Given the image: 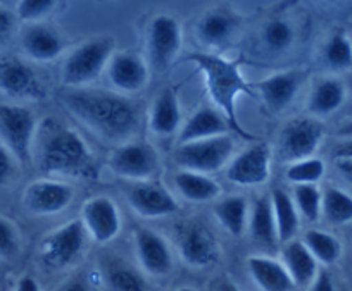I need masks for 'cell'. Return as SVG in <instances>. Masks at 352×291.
Here are the masks:
<instances>
[{
    "instance_id": "18",
    "label": "cell",
    "mask_w": 352,
    "mask_h": 291,
    "mask_svg": "<svg viewBox=\"0 0 352 291\" xmlns=\"http://www.w3.org/2000/svg\"><path fill=\"white\" fill-rule=\"evenodd\" d=\"M307 80L306 69H287L273 73L252 83L256 99H261L263 106L272 114H280L296 100L297 93Z\"/></svg>"
},
{
    "instance_id": "26",
    "label": "cell",
    "mask_w": 352,
    "mask_h": 291,
    "mask_svg": "<svg viewBox=\"0 0 352 291\" xmlns=\"http://www.w3.org/2000/svg\"><path fill=\"white\" fill-rule=\"evenodd\" d=\"M247 233L250 242L259 248L272 252L278 245L275 218H273L272 197L261 195L254 198L249 209V221H247Z\"/></svg>"
},
{
    "instance_id": "51",
    "label": "cell",
    "mask_w": 352,
    "mask_h": 291,
    "mask_svg": "<svg viewBox=\"0 0 352 291\" xmlns=\"http://www.w3.org/2000/svg\"><path fill=\"white\" fill-rule=\"evenodd\" d=\"M0 291H8V290H0Z\"/></svg>"
},
{
    "instance_id": "23",
    "label": "cell",
    "mask_w": 352,
    "mask_h": 291,
    "mask_svg": "<svg viewBox=\"0 0 352 291\" xmlns=\"http://www.w3.org/2000/svg\"><path fill=\"white\" fill-rule=\"evenodd\" d=\"M184 116H182V104L178 99V91L168 86L155 95L148 110V130L152 135L161 138L178 135Z\"/></svg>"
},
{
    "instance_id": "19",
    "label": "cell",
    "mask_w": 352,
    "mask_h": 291,
    "mask_svg": "<svg viewBox=\"0 0 352 291\" xmlns=\"http://www.w3.org/2000/svg\"><path fill=\"white\" fill-rule=\"evenodd\" d=\"M349 95L347 83L337 74L316 78L307 93L306 114L320 121L330 119L347 104Z\"/></svg>"
},
{
    "instance_id": "29",
    "label": "cell",
    "mask_w": 352,
    "mask_h": 291,
    "mask_svg": "<svg viewBox=\"0 0 352 291\" xmlns=\"http://www.w3.org/2000/svg\"><path fill=\"white\" fill-rule=\"evenodd\" d=\"M321 219L333 228L352 224V191L328 183L321 188Z\"/></svg>"
},
{
    "instance_id": "32",
    "label": "cell",
    "mask_w": 352,
    "mask_h": 291,
    "mask_svg": "<svg viewBox=\"0 0 352 291\" xmlns=\"http://www.w3.org/2000/svg\"><path fill=\"white\" fill-rule=\"evenodd\" d=\"M102 276L111 291H147L145 274L123 259H107Z\"/></svg>"
},
{
    "instance_id": "35",
    "label": "cell",
    "mask_w": 352,
    "mask_h": 291,
    "mask_svg": "<svg viewBox=\"0 0 352 291\" xmlns=\"http://www.w3.org/2000/svg\"><path fill=\"white\" fill-rule=\"evenodd\" d=\"M261 40L270 54H283L296 42V28L289 19L272 18L261 30Z\"/></svg>"
},
{
    "instance_id": "10",
    "label": "cell",
    "mask_w": 352,
    "mask_h": 291,
    "mask_svg": "<svg viewBox=\"0 0 352 291\" xmlns=\"http://www.w3.org/2000/svg\"><path fill=\"white\" fill-rule=\"evenodd\" d=\"M38 119L32 109L19 104H0V143L19 164L33 162Z\"/></svg>"
},
{
    "instance_id": "7",
    "label": "cell",
    "mask_w": 352,
    "mask_h": 291,
    "mask_svg": "<svg viewBox=\"0 0 352 291\" xmlns=\"http://www.w3.org/2000/svg\"><path fill=\"white\" fill-rule=\"evenodd\" d=\"M327 123L307 114L283 123L276 138V155L285 164L314 157L327 140Z\"/></svg>"
},
{
    "instance_id": "28",
    "label": "cell",
    "mask_w": 352,
    "mask_h": 291,
    "mask_svg": "<svg viewBox=\"0 0 352 291\" xmlns=\"http://www.w3.org/2000/svg\"><path fill=\"white\" fill-rule=\"evenodd\" d=\"M173 183L182 197L194 204L216 202L223 195V186L212 176L201 174V172L178 169L175 172Z\"/></svg>"
},
{
    "instance_id": "2",
    "label": "cell",
    "mask_w": 352,
    "mask_h": 291,
    "mask_svg": "<svg viewBox=\"0 0 352 291\" xmlns=\"http://www.w3.org/2000/svg\"><path fill=\"white\" fill-rule=\"evenodd\" d=\"M33 162L47 178H73L96 181L99 162L85 138L59 117L47 116L38 121Z\"/></svg>"
},
{
    "instance_id": "36",
    "label": "cell",
    "mask_w": 352,
    "mask_h": 291,
    "mask_svg": "<svg viewBox=\"0 0 352 291\" xmlns=\"http://www.w3.org/2000/svg\"><path fill=\"white\" fill-rule=\"evenodd\" d=\"M327 176V162L321 157L302 159V161L287 164L285 178L287 181L296 185H320Z\"/></svg>"
},
{
    "instance_id": "25",
    "label": "cell",
    "mask_w": 352,
    "mask_h": 291,
    "mask_svg": "<svg viewBox=\"0 0 352 291\" xmlns=\"http://www.w3.org/2000/svg\"><path fill=\"white\" fill-rule=\"evenodd\" d=\"M228 133H232V130L225 116L214 107L201 106L184 121L178 131V143L206 140V138L221 137Z\"/></svg>"
},
{
    "instance_id": "48",
    "label": "cell",
    "mask_w": 352,
    "mask_h": 291,
    "mask_svg": "<svg viewBox=\"0 0 352 291\" xmlns=\"http://www.w3.org/2000/svg\"><path fill=\"white\" fill-rule=\"evenodd\" d=\"M216 291H242L232 279H219L216 284Z\"/></svg>"
},
{
    "instance_id": "20",
    "label": "cell",
    "mask_w": 352,
    "mask_h": 291,
    "mask_svg": "<svg viewBox=\"0 0 352 291\" xmlns=\"http://www.w3.org/2000/svg\"><path fill=\"white\" fill-rule=\"evenodd\" d=\"M114 90L121 95H133L144 90L151 78L148 62L133 50H118L106 69Z\"/></svg>"
},
{
    "instance_id": "21",
    "label": "cell",
    "mask_w": 352,
    "mask_h": 291,
    "mask_svg": "<svg viewBox=\"0 0 352 291\" xmlns=\"http://www.w3.org/2000/svg\"><path fill=\"white\" fill-rule=\"evenodd\" d=\"M19 45L28 59L35 62H52L63 56L67 43L54 26L38 21L25 23L19 32Z\"/></svg>"
},
{
    "instance_id": "24",
    "label": "cell",
    "mask_w": 352,
    "mask_h": 291,
    "mask_svg": "<svg viewBox=\"0 0 352 291\" xmlns=\"http://www.w3.org/2000/svg\"><path fill=\"white\" fill-rule=\"evenodd\" d=\"M247 270L261 291H294L292 277L287 272L282 260L266 253L247 257Z\"/></svg>"
},
{
    "instance_id": "4",
    "label": "cell",
    "mask_w": 352,
    "mask_h": 291,
    "mask_svg": "<svg viewBox=\"0 0 352 291\" xmlns=\"http://www.w3.org/2000/svg\"><path fill=\"white\" fill-rule=\"evenodd\" d=\"M116 52L113 36H94L66 54L60 66V81L66 88H88L107 69L111 57Z\"/></svg>"
},
{
    "instance_id": "14",
    "label": "cell",
    "mask_w": 352,
    "mask_h": 291,
    "mask_svg": "<svg viewBox=\"0 0 352 291\" xmlns=\"http://www.w3.org/2000/svg\"><path fill=\"white\" fill-rule=\"evenodd\" d=\"M124 183V198L131 211L140 218L162 219L180 212V204L175 195L157 179Z\"/></svg>"
},
{
    "instance_id": "16",
    "label": "cell",
    "mask_w": 352,
    "mask_h": 291,
    "mask_svg": "<svg viewBox=\"0 0 352 291\" xmlns=\"http://www.w3.org/2000/svg\"><path fill=\"white\" fill-rule=\"evenodd\" d=\"M80 221L90 242L107 245L118 238L121 231V212L116 202L106 195H96L83 202Z\"/></svg>"
},
{
    "instance_id": "22",
    "label": "cell",
    "mask_w": 352,
    "mask_h": 291,
    "mask_svg": "<svg viewBox=\"0 0 352 291\" xmlns=\"http://www.w3.org/2000/svg\"><path fill=\"white\" fill-rule=\"evenodd\" d=\"M240 16L228 8H212L195 25L197 40L206 49L218 50L228 45L240 28Z\"/></svg>"
},
{
    "instance_id": "47",
    "label": "cell",
    "mask_w": 352,
    "mask_h": 291,
    "mask_svg": "<svg viewBox=\"0 0 352 291\" xmlns=\"http://www.w3.org/2000/svg\"><path fill=\"white\" fill-rule=\"evenodd\" d=\"M342 138H352V116L345 117L335 126L333 140H342Z\"/></svg>"
},
{
    "instance_id": "44",
    "label": "cell",
    "mask_w": 352,
    "mask_h": 291,
    "mask_svg": "<svg viewBox=\"0 0 352 291\" xmlns=\"http://www.w3.org/2000/svg\"><path fill=\"white\" fill-rule=\"evenodd\" d=\"M335 159H352V138L331 141L330 161H335Z\"/></svg>"
},
{
    "instance_id": "12",
    "label": "cell",
    "mask_w": 352,
    "mask_h": 291,
    "mask_svg": "<svg viewBox=\"0 0 352 291\" xmlns=\"http://www.w3.org/2000/svg\"><path fill=\"white\" fill-rule=\"evenodd\" d=\"M0 91L12 100L43 102L47 84L35 67L16 56L0 57Z\"/></svg>"
},
{
    "instance_id": "3",
    "label": "cell",
    "mask_w": 352,
    "mask_h": 291,
    "mask_svg": "<svg viewBox=\"0 0 352 291\" xmlns=\"http://www.w3.org/2000/svg\"><path fill=\"white\" fill-rule=\"evenodd\" d=\"M185 60L194 64L197 71L202 73L209 97H211L216 109L228 121L232 133L242 140L250 141V143L257 141V137L249 133L240 124L239 116H236V99L240 95H247V97L256 99L252 83H249L243 78L240 62L225 59V57L212 52H192L185 57Z\"/></svg>"
},
{
    "instance_id": "38",
    "label": "cell",
    "mask_w": 352,
    "mask_h": 291,
    "mask_svg": "<svg viewBox=\"0 0 352 291\" xmlns=\"http://www.w3.org/2000/svg\"><path fill=\"white\" fill-rule=\"evenodd\" d=\"M21 252V233L18 226L0 214V259L14 260Z\"/></svg>"
},
{
    "instance_id": "9",
    "label": "cell",
    "mask_w": 352,
    "mask_h": 291,
    "mask_svg": "<svg viewBox=\"0 0 352 291\" xmlns=\"http://www.w3.org/2000/svg\"><path fill=\"white\" fill-rule=\"evenodd\" d=\"M107 167L123 181L157 179L162 171L157 148L145 140H128L116 145L107 155Z\"/></svg>"
},
{
    "instance_id": "6",
    "label": "cell",
    "mask_w": 352,
    "mask_h": 291,
    "mask_svg": "<svg viewBox=\"0 0 352 291\" xmlns=\"http://www.w3.org/2000/svg\"><path fill=\"white\" fill-rule=\"evenodd\" d=\"M176 253L192 269H211L221 260L218 238L206 222L185 219L173 226Z\"/></svg>"
},
{
    "instance_id": "15",
    "label": "cell",
    "mask_w": 352,
    "mask_h": 291,
    "mask_svg": "<svg viewBox=\"0 0 352 291\" xmlns=\"http://www.w3.org/2000/svg\"><path fill=\"white\" fill-rule=\"evenodd\" d=\"M76 191L66 179L38 178L28 183L23 191V205L33 216L47 218L57 216L66 211L73 204Z\"/></svg>"
},
{
    "instance_id": "33",
    "label": "cell",
    "mask_w": 352,
    "mask_h": 291,
    "mask_svg": "<svg viewBox=\"0 0 352 291\" xmlns=\"http://www.w3.org/2000/svg\"><path fill=\"white\" fill-rule=\"evenodd\" d=\"M323 66L331 74L352 71V38L344 30H335L324 42L321 50Z\"/></svg>"
},
{
    "instance_id": "1",
    "label": "cell",
    "mask_w": 352,
    "mask_h": 291,
    "mask_svg": "<svg viewBox=\"0 0 352 291\" xmlns=\"http://www.w3.org/2000/svg\"><path fill=\"white\" fill-rule=\"evenodd\" d=\"M59 99L74 119L111 143L133 140L140 130V107L128 95L88 86L66 88Z\"/></svg>"
},
{
    "instance_id": "42",
    "label": "cell",
    "mask_w": 352,
    "mask_h": 291,
    "mask_svg": "<svg viewBox=\"0 0 352 291\" xmlns=\"http://www.w3.org/2000/svg\"><path fill=\"white\" fill-rule=\"evenodd\" d=\"M331 169L344 188L352 191V159H335L331 161Z\"/></svg>"
},
{
    "instance_id": "5",
    "label": "cell",
    "mask_w": 352,
    "mask_h": 291,
    "mask_svg": "<svg viewBox=\"0 0 352 291\" xmlns=\"http://www.w3.org/2000/svg\"><path fill=\"white\" fill-rule=\"evenodd\" d=\"M90 238L80 219L67 221L47 233L38 243L36 259L49 272H60L76 266L85 255Z\"/></svg>"
},
{
    "instance_id": "43",
    "label": "cell",
    "mask_w": 352,
    "mask_h": 291,
    "mask_svg": "<svg viewBox=\"0 0 352 291\" xmlns=\"http://www.w3.org/2000/svg\"><path fill=\"white\" fill-rule=\"evenodd\" d=\"M307 291H338L333 274L328 270V267H321L313 283L307 286Z\"/></svg>"
},
{
    "instance_id": "50",
    "label": "cell",
    "mask_w": 352,
    "mask_h": 291,
    "mask_svg": "<svg viewBox=\"0 0 352 291\" xmlns=\"http://www.w3.org/2000/svg\"><path fill=\"white\" fill-rule=\"evenodd\" d=\"M327 2H338V0H327Z\"/></svg>"
},
{
    "instance_id": "34",
    "label": "cell",
    "mask_w": 352,
    "mask_h": 291,
    "mask_svg": "<svg viewBox=\"0 0 352 291\" xmlns=\"http://www.w3.org/2000/svg\"><path fill=\"white\" fill-rule=\"evenodd\" d=\"M302 243L307 246V250L313 253V257L318 260V264L323 267L335 266V264L342 259V253H344V245H342V242L338 240V236L327 231V229H307L302 235Z\"/></svg>"
},
{
    "instance_id": "45",
    "label": "cell",
    "mask_w": 352,
    "mask_h": 291,
    "mask_svg": "<svg viewBox=\"0 0 352 291\" xmlns=\"http://www.w3.org/2000/svg\"><path fill=\"white\" fill-rule=\"evenodd\" d=\"M56 291H92V284L83 274H78V276L69 277L67 281H64Z\"/></svg>"
},
{
    "instance_id": "49",
    "label": "cell",
    "mask_w": 352,
    "mask_h": 291,
    "mask_svg": "<svg viewBox=\"0 0 352 291\" xmlns=\"http://www.w3.org/2000/svg\"><path fill=\"white\" fill-rule=\"evenodd\" d=\"M173 291H195V290L190 286H182V288H176V290H173Z\"/></svg>"
},
{
    "instance_id": "13",
    "label": "cell",
    "mask_w": 352,
    "mask_h": 291,
    "mask_svg": "<svg viewBox=\"0 0 352 291\" xmlns=\"http://www.w3.org/2000/svg\"><path fill=\"white\" fill-rule=\"evenodd\" d=\"M273 150L266 141H252L232 157L226 165V179L240 188H257L272 176Z\"/></svg>"
},
{
    "instance_id": "37",
    "label": "cell",
    "mask_w": 352,
    "mask_h": 291,
    "mask_svg": "<svg viewBox=\"0 0 352 291\" xmlns=\"http://www.w3.org/2000/svg\"><path fill=\"white\" fill-rule=\"evenodd\" d=\"M294 204L299 211L300 219L314 222L321 221V186L320 185H296L292 191Z\"/></svg>"
},
{
    "instance_id": "8",
    "label": "cell",
    "mask_w": 352,
    "mask_h": 291,
    "mask_svg": "<svg viewBox=\"0 0 352 291\" xmlns=\"http://www.w3.org/2000/svg\"><path fill=\"white\" fill-rule=\"evenodd\" d=\"M233 155H235V140L232 133H228L206 140L178 143L173 152V161L178 169L211 176L226 167Z\"/></svg>"
},
{
    "instance_id": "46",
    "label": "cell",
    "mask_w": 352,
    "mask_h": 291,
    "mask_svg": "<svg viewBox=\"0 0 352 291\" xmlns=\"http://www.w3.org/2000/svg\"><path fill=\"white\" fill-rule=\"evenodd\" d=\"M14 291H42V288H40V283L36 281V277H33L32 274H25V276H21L18 279Z\"/></svg>"
},
{
    "instance_id": "39",
    "label": "cell",
    "mask_w": 352,
    "mask_h": 291,
    "mask_svg": "<svg viewBox=\"0 0 352 291\" xmlns=\"http://www.w3.org/2000/svg\"><path fill=\"white\" fill-rule=\"evenodd\" d=\"M59 0H18L16 18L23 23L43 21L56 9Z\"/></svg>"
},
{
    "instance_id": "30",
    "label": "cell",
    "mask_w": 352,
    "mask_h": 291,
    "mask_svg": "<svg viewBox=\"0 0 352 291\" xmlns=\"http://www.w3.org/2000/svg\"><path fill=\"white\" fill-rule=\"evenodd\" d=\"M250 204L243 195H230L212 204V214L223 229L233 238H242L247 233Z\"/></svg>"
},
{
    "instance_id": "11",
    "label": "cell",
    "mask_w": 352,
    "mask_h": 291,
    "mask_svg": "<svg viewBox=\"0 0 352 291\" xmlns=\"http://www.w3.org/2000/svg\"><path fill=\"white\" fill-rule=\"evenodd\" d=\"M184 43L180 21L173 14H155L147 26V57L151 67L164 73L176 60Z\"/></svg>"
},
{
    "instance_id": "27",
    "label": "cell",
    "mask_w": 352,
    "mask_h": 291,
    "mask_svg": "<svg viewBox=\"0 0 352 291\" xmlns=\"http://www.w3.org/2000/svg\"><path fill=\"white\" fill-rule=\"evenodd\" d=\"M282 264L285 266L287 272L292 277L296 288H307L314 281L316 274L320 272V264L314 259L313 253L307 250L302 240H290L283 243L282 248Z\"/></svg>"
},
{
    "instance_id": "40",
    "label": "cell",
    "mask_w": 352,
    "mask_h": 291,
    "mask_svg": "<svg viewBox=\"0 0 352 291\" xmlns=\"http://www.w3.org/2000/svg\"><path fill=\"white\" fill-rule=\"evenodd\" d=\"M16 164H18V161L14 159V155L0 143V188L12 181L16 172Z\"/></svg>"
},
{
    "instance_id": "31",
    "label": "cell",
    "mask_w": 352,
    "mask_h": 291,
    "mask_svg": "<svg viewBox=\"0 0 352 291\" xmlns=\"http://www.w3.org/2000/svg\"><path fill=\"white\" fill-rule=\"evenodd\" d=\"M270 197H272L273 218H275L278 243L283 245L290 240H296L300 228V216L296 204H294L292 195L283 188H275Z\"/></svg>"
},
{
    "instance_id": "17",
    "label": "cell",
    "mask_w": 352,
    "mask_h": 291,
    "mask_svg": "<svg viewBox=\"0 0 352 291\" xmlns=\"http://www.w3.org/2000/svg\"><path fill=\"white\" fill-rule=\"evenodd\" d=\"M133 243L138 267L145 276L164 277L171 274L175 267V252L171 243L161 233L137 226L133 229Z\"/></svg>"
},
{
    "instance_id": "41",
    "label": "cell",
    "mask_w": 352,
    "mask_h": 291,
    "mask_svg": "<svg viewBox=\"0 0 352 291\" xmlns=\"http://www.w3.org/2000/svg\"><path fill=\"white\" fill-rule=\"evenodd\" d=\"M16 19H18L16 14H12L9 9L0 8V47L6 45L14 35Z\"/></svg>"
}]
</instances>
